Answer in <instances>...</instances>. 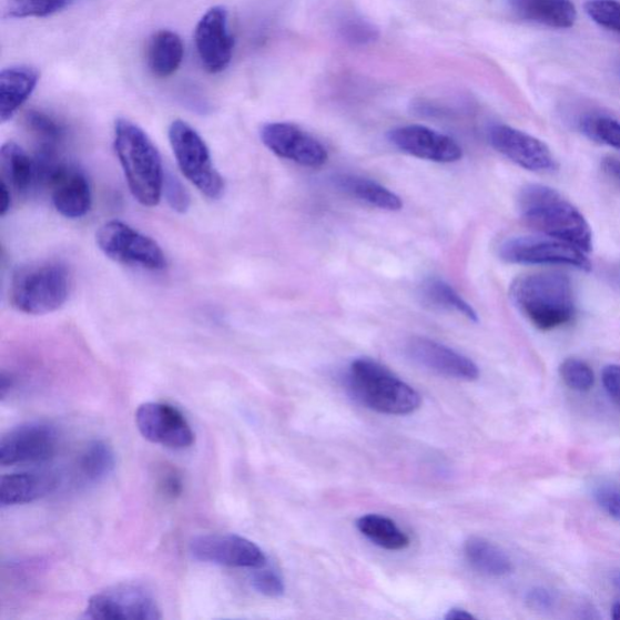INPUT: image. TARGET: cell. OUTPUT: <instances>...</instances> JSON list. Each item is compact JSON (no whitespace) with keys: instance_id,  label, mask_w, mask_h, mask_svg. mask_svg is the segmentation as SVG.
Masks as SVG:
<instances>
[{"instance_id":"36","label":"cell","mask_w":620,"mask_h":620,"mask_svg":"<svg viewBox=\"0 0 620 620\" xmlns=\"http://www.w3.org/2000/svg\"><path fill=\"white\" fill-rule=\"evenodd\" d=\"M343 35L353 44H366L375 41L377 31L366 22L352 21L343 29Z\"/></svg>"},{"instance_id":"40","label":"cell","mask_w":620,"mask_h":620,"mask_svg":"<svg viewBox=\"0 0 620 620\" xmlns=\"http://www.w3.org/2000/svg\"><path fill=\"white\" fill-rule=\"evenodd\" d=\"M527 602H529L532 609L547 610L552 604L551 593L546 589H535L527 597Z\"/></svg>"},{"instance_id":"27","label":"cell","mask_w":620,"mask_h":620,"mask_svg":"<svg viewBox=\"0 0 620 620\" xmlns=\"http://www.w3.org/2000/svg\"><path fill=\"white\" fill-rule=\"evenodd\" d=\"M77 467L84 481L90 484L101 482L115 468L113 447L104 440L90 441L79 455Z\"/></svg>"},{"instance_id":"9","label":"cell","mask_w":620,"mask_h":620,"mask_svg":"<svg viewBox=\"0 0 620 620\" xmlns=\"http://www.w3.org/2000/svg\"><path fill=\"white\" fill-rule=\"evenodd\" d=\"M60 433L48 421H28L12 428L0 440V465L44 464L58 453Z\"/></svg>"},{"instance_id":"30","label":"cell","mask_w":620,"mask_h":620,"mask_svg":"<svg viewBox=\"0 0 620 620\" xmlns=\"http://www.w3.org/2000/svg\"><path fill=\"white\" fill-rule=\"evenodd\" d=\"M579 128L591 141L620 151V122L616 119L606 115H588L580 121Z\"/></svg>"},{"instance_id":"20","label":"cell","mask_w":620,"mask_h":620,"mask_svg":"<svg viewBox=\"0 0 620 620\" xmlns=\"http://www.w3.org/2000/svg\"><path fill=\"white\" fill-rule=\"evenodd\" d=\"M518 18L550 29L573 28L578 12L571 0H507Z\"/></svg>"},{"instance_id":"10","label":"cell","mask_w":620,"mask_h":620,"mask_svg":"<svg viewBox=\"0 0 620 620\" xmlns=\"http://www.w3.org/2000/svg\"><path fill=\"white\" fill-rule=\"evenodd\" d=\"M85 617L95 620H160V603L140 586L122 585L91 597Z\"/></svg>"},{"instance_id":"33","label":"cell","mask_w":620,"mask_h":620,"mask_svg":"<svg viewBox=\"0 0 620 620\" xmlns=\"http://www.w3.org/2000/svg\"><path fill=\"white\" fill-rule=\"evenodd\" d=\"M585 11L601 28L620 33V3L617 0H588Z\"/></svg>"},{"instance_id":"14","label":"cell","mask_w":620,"mask_h":620,"mask_svg":"<svg viewBox=\"0 0 620 620\" xmlns=\"http://www.w3.org/2000/svg\"><path fill=\"white\" fill-rule=\"evenodd\" d=\"M260 136L276 156L301 166L318 169L328 160L324 144L295 124H265L261 128Z\"/></svg>"},{"instance_id":"42","label":"cell","mask_w":620,"mask_h":620,"mask_svg":"<svg viewBox=\"0 0 620 620\" xmlns=\"http://www.w3.org/2000/svg\"><path fill=\"white\" fill-rule=\"evenodd\" d=\"M0 191H2V194H0V197H2V202H0V215L6 216L11 207V190L2 182V189H0Z\"/></svg>"},{"instance_id":"3","label":"cell","mask_w":620,"mask_h":620,"mask_svg":"<svg viewBox=\"0 0 620 620\" xmlns=\"http://www.w3.org/2000/svg\"><path fill=\"white\" fill-rule=\"evenodd\" d=\"M114 150L135 200L148 207L160 204L165 173L161 153L150 136L128 119H118Z\"/></svg>"},{"instance_id":"11","label":"cell","mask_w":620,"mask_h":620,"mask_svg":"<svg viewBox=\"0 0 620 620\" xmlns=\"http://www.w3.org/2000/svg\"><path fill=\"white\" fill-rule=\"evenodd\" d=\"M39 186H47L52 204L65 218L84 217L91 207V190L85 175L75 166L59 161L39 164Z\"/></svg>"},{"instance_id":"21","label":"cell","mask_w":620,"mask_h":620,"mask_svg":"<svg viewBox=\"0 0 620 620\" xmlns=\"http://www.w3.org/2000/svg\"><path fill=\"white\" fill-rule=\"evenodd\" d=\"M39 81L31 65H12L0 73V121L7 123L29 100Z\"/></svg>"},{"instance_id":"22","label":"cell","mask_w":620,"mask_h":620,"mask_svg":"<svg viewBox=\"0 0 620 620\" xmlns=\"http://www.w3.org/2000/svg\"><path fill=\"white\" fill-rule=\"evenodd\" d=\"M0 169L7 186L17 194L26 195L39 186L35 157L30 156L14 141L3 144L0 151Z\"/></svg>"},{"instance_id":"38","label":"cell","mask_w":620,"mask_h":620,"mask_svg":"<svg viewBox=\"0 0 620 620\" xmlns=\"http://www.w3.org/2000/svg\"><path fill=\"white\" fill-rule=\"evenodd\" d=\"M161 492L171 499H176L182 495L183 491V482L180 474L175 469H165L161 474L160 482Z\"/></svg>"},{"instance_id":"17","label":"cell","mask_w":620,"mask_h":620,"mask_svg":"<svg viewBox=\"0 0 620 620\" xmlns=\"http://www.w3.org/2000/svg\"><path fill=\"white\" fill-rule=\"evenodd\" d=\"M197 55L209 73H221L231 63L234 39L228 30V12L222 7L210 9L195 29Z\"/></svg>"},{"instance_id":"34","label":"cell","mask_w":620,"mask_h":620,"mask_svg":"<svg viewBox=\"0 0 620 620\" xmlns=\"http://www.w3.org/2000/svg\"><path fill=\"white\" fill-rule=\"evenodd\" d=\"M266 566L260 567L252 577V585L255 590L267 598H281L285 592V585L282 576Z\"/></svg>"},{"instance_id":"45","label":"cell","mask_w":620,"mask_h":620,"mask_svg":"<svg viewBox=\"0 0 620 620\" xmlns=\"http://www.w3.org/2000/svg\"><path fill=\"white\" fill-rule=\"evenodd\" d=\"M611 580L614 588L620 592V570L613 571Z\"/></svg>"},{"instance_id":"24","label":"cell","mask_w":620,"mask_h":620,"mask_svg":"<svg viewBox=\"0 0 620 620\" xmlns=\"http://www.w3.org/2000/svg\"><path fill=\"white\" fill-rule=\"evenodd\" d=\"M183 55L184 45L177 33L162 30L152 35L148 48V63L153 75H173L180 69Z\"/></svg>"},{"instance_id":"41","label":"cell","mask_w":620,"mask_h":620,"mask_svg":"<svg viewBox=\"0 0 620 620\" xmlns=\"http://www.w3.org/2000/svg\"><path fill=\"white\" fill-rule=\"evenodd\" d=\"M602 170L607 175L620 182V161L616 157H606L602 162Z\"/></svg>"},{"instance_id":"46","label":"cell","mask_w":620,"mask_h":620,"mask_svg":"<svg viewBox=\"0 0 620 620\" xmlns=\"http://www.w3.org/2000/svg\"><path fill=\"white\" fill-rule=\"evenodd\" d=\"M612 618L614 620H620V602L613 604V607H612Z\"/></svg>"},{"instance_id":"6","label":"cell","mask_w":620,"mask_h":620,"mask_svg":"<svg viewBox=\"0 0 620 620\" xmlns=\"http://www.w3.org/2000/svg\"><path fill=\"white\" fill-rule=\"evenodd\" d=\"M169 140L183 176L209 200H220L224 193V181L196 130L177 119L169 128Z\"/></svg>"},{"instance_id":"15","label":"cell","mask_w":620,"mask_h":620,"mask_svg":"<svg viewBox=\"0 0 620 620\" xmlns=\"http://www.w3.org/2000/svg\"><path fill=\"white\" fill-rule=\"evenodd\" d=\"M488 141L498 153L525 170L547 173L558 169L546 142L516 128L496 124L488 131Z\"/></svg>"},{"instance_id":"44","label":"cell","mask_w":620,"mask_h":620,"mask_svg":"<svg viewBox=\"0 0 620 620\" xmlns=\"http://www.w3.org/2000/svg\"><path fill=\"white\" fill-rule=\"evenodd\" d=\"M474 618L475 617L471 613L464 609H458V607H455V609H451L445 616V619L447 620H469Z\"/></svg>"},{"instance_id":"12","label":"cell","mask_w":620,"mask_h":620,"mask_svg":"<svg viewBox=\"0 0 620 620\" xmlns=\"http://www.w3.org/2000/svg\"><path fill=\"white\" fill-rule=\"evenodd\" d=\"M194 560L210 565L232 567V569H253L267 565L265 552L245 537L237 535H202L190 542Z\"/></svg>"},{"instance_id":"13","label":"cell","mask_w":620,"mask_h":620,"mask_svg":"<svg viewBox=\"0 0 620 620\" xmlns=\"http://www.w3.org/2000/svg\"><path fill=\"white\" fill-rule=\"evenodd\" d=\"M135 421L142 437L171 450H186L195 434L177 407L166 403H144L138 407Z\"/></svg>"},{"instance_id":"31","label":"cell","mask_w":620,"mask_h":620,"mask_svg":"<svg viewBox=\"0 0 620 620\" xmlns=\"http://www.w3.org/2000/svg\"><path fill=\"white\" fill-rule=\"evenodd\" d=\"M73 0H9L8 16L16 19L47 18L68 8Z\"/></svg>"},{"instance_id":"23","label":"cell","mask_w":620,"mask_h":620,"mask_svg":"<svg viewBox=\"0 0 620 620\" xmlns=\"http://www.w3.org/2000/svg\"><path fill=\"white\" fill-rule=\"evenodd\" d=\"M336 187L354 200L386 211H400L402 197L380 183L359 175L342 174L335 177Z\"/></svg>"},{"instance_id":"32","label":"cell","mask_w":620,"mask_h":620,"mask_svg":"<svg viewBox=\"0 0 620 620\" xmlns=\"http://www.w3.org/2000/svg\"><path fill=\"white\" fill-rule=\"evenodd\" d=\"M560 376L567 387L580 393L589 392L596 384L592 368L586 362L576 358L566 359L560 365Z\"/></svg>"},{"instance_id":"16","label":"cell","mask_w":620,"mask_h":620,"mask_svg":"<svg viewBox=\"0 0 620 620\" xmlns=\"http://www.w3.org/2000/svg\"><path fill=\"white\" fill-rule=\"evenodd\" d=\"M388 140L395 149L421 161L450 164L464 157V151L454 139L427 126L395 128L389 131Z\"/></svg>"},{"instance_id":"28","label":"cell","mask_w":620,"mask_h":620,"mask_svg":"<svg viewBox=\"0 0 620 620\" xmlns=\"http://www.w3.org/2000/svg\"><path fill=\"white\" fill-rule=\"evenodd\" d=\"M356 527L374 545L386 550L398 551L410 546V538L387 517L368 514L356 521Z\"/></svg>"},{"instance_id":"8","label":"cell","mask_w":620,"mask_h":620,"mask_svg":"<svg viewBox=\"0 0 620 620\" xmlns=\"http://www.w3.org/2000/svg\"><path fill=\"white\" fill-rule=\"evenodd\" d=\"M96 243L105 256L122 265L150 271L166 267L162 247L122 221L104 223L96 234Z\"/></svg>"},{"instance_id":"25","label":"cell","mask_w":620,"mask_h":620,"mask_svg":"<svg viewBox=\"0 0 620 620\" xmlns=\"http://www.w3.org/2000/svg\"><path fill=\"white\" fill-rule=\"evenodd\" d=\"M465 556L475 571L487 577H504L512 571V562L504 549L481 537H470Z\"/></svg>"},{"instance_id":"43","label":"cell","mask_w":620,"mask_h":620,"mask_svg":"<svg viewBox=\"0 0 620 620\" xmlns=\"http://www.w3.org/2000/svg\"><path fill=\"white\" fill-rule=\"evenodd\" d=\"M12 387H14V378L7 373H2V377H0V397H2V400L7 398Z\"/></svg>"},{"instance_id":"1","label":"cell","mask_w":620,"mask_h":620,"mask_svg":"<svg viewBox=\"0 0 620 620\" xmlns=\"http://www.w3.org/2000/svg\"><path fill=\"white\" fill-rule=\"evenodd\" d=\"M510 298L540 332H551L572 323L577 313L571 279L562 272L519 276L510 286Z\"/></svg>"},{"instance_id":"7","label":"cell","mask_w":620,"mask_h":620,"mask_svg":"<svg viewBox=\"0 0 620 620\" xmlns=\"http://www.w3.org/2000/svg\"><path fill=\"white\" fill-rule=\"evenodd\" d=\"M499 257L511 265L566 266L591 271V262L582 250L547 235L510 237L500 245Z\"/></svg>"},{"instance_id":"37","label":"cell","mask_w":620,"mask_h":620,"mask_svg":"<svg viewBox=\"0 0 620 620\" xmlns=\"http://www.w3.org/2000/svg\"><path fill=\"white\" fill-rule=\"evenodd\" d=\"M596 499L598 505L610 517L620 520V492L612 486H600L596 491Z\"/></svg>"},{"instance_id":"4","label":"cell","mask_w":620,"mask_h":620,"mask_svg":"<svg viewBox=\"0 0 620 620\" xmlns=\"http://www.w3.org/2000/svg\"><path fill=\"white\" fill-rule=\"evenodd\" d=\"M347 385L356 400L379 414L410 415L421 404L420 395L411 386L372 359H356L350 364Z\"/></svg>"},{"instance_id":"5","label":"cell","mask_w":620,"mask_h":620,"mask_svg":"<svg viewBox=\"0 0 620 620\" xmlns=\"http://www.w3.org/2000/svg\"><path fill=\"white\" fill-rule=\"evenodd\" d=\"M71 276L62 263L43 261L19 268L12 276V307L30 315H43L60 309L68 302Z\"/></svg>"},{"instance_id":"35","label":"cell","mask_w":620,"mask_h":620,"mask_svg":"<svg viewBox=\"0 0 620 620\" xmlns=\"http://www.w3.org/2000/svg\"><path fill=\"white\" fill-rule=\"evenodd\" d=\"M163 193L171 209L179 214L187 213L191 206V195L182 182L173 174H165Z\"/></svg>"},{"instance_id":"18","label":"cell","mask_w":620,"mask_h":620,"mask_svg":"<svg viewBox=\"0 0 620 620\" xmlns=\"http://www.w3.org/2000/svg\"><path fill=\"white\" fill-rule=\"evenodd\" d=\"M406 354L429 372L459 380H477L479 367L468 356L427 337H413L406 343Z\"/></svg>"},{"instance_id":"29","label":"cell","mask_w":620,"mask_h":620,"mask_svg":"<svg viewBox=\"0 0 620 620\" xmlns=\"http://www.w3.org/2000/svg\"><path fill=\"white\" fill-rule=\"evenodd\" d=\"M420 297L426 305L433 308L454 312L474 323L479 322L478 313L450 284L443 279L434 278L425 282L420 287Z\"/></svg>"},{"instance_id":"2","label":"cell","mask_w":620,"mask_h":620,"mask_svg":"<svg viewBox=\"0 0 620 620\" xmlns=\"http://www.w3.org/2000/svg\"><path fill=\"white\" fill-rule=\"evenodd\" d=\"M519 211L526 226L569 243L589 254L592 231L582 213L556 190L530 184L519 195Z\"/></svg>"},{"instance_id":"26","label":"cell","mask_w":620,"mask_h":620,"mask_svg":"<svg viewBox=\"0 0 620 620\" xmlns=\"http://www.w3.org/2000/svg\"><path fill=\"white\" fill-rule=\"evenodd\" d=\"M24 124L37 144L35 156L39 160H58V151L65 134L63 125L54 116L41 111L29 112Z\"/></svg>"},{"instance_id":"19","label":"cell","mask_w":620,"mask_h":620,"mask_svg":"<svg viewBox=\"0 0 620 620\" xmlns=\"http://www.w3.org/2000/svg\"><path fill=\"white\" fill-rule=\"evenodd\" d=\"M58 475L51 471H22L3 475L0 479V507L35 502L54 492Z\"/></svg>"},{"instance_id":"39","label":"cell","mask_w":620,"mask_h":620,"mask_svg":"<svg viewBox=\"0 0 620 620\" xmlns=\"http://www.w3.org/2000/svg\"><path fill=\"white\" fill-rule=\"evenodd\" d=\"M602 384L610 398L620 407V365H609L602 369Z\"/></svg>"}]
</instances>
